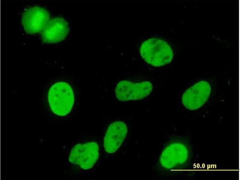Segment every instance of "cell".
<instances>
[{"mask_svg": "<svg viewBox=\"0 0 240 180\" xmlns=\"http://www.w3.org/2000/svg\"><path fill=\"white\" fill-rule=\"evenodd\" d=\"M140 52L148 63L156 67L163 66L172 61L173 54L169 44L163 40L152 38L141 45Z\"/></svg>", "mask_w": 240, "mask_h": 180, "instance_id": "6da1fadb", "label": "cell"}, {"mask_svg": "<svg viewBox=\"0 0 240 180\" xmlns=\"http://www.w3.org/2000/svg\"><path fill=\"white\" fill-rule=\"evenodd\" d=\"M48 101L53 112L59 116H64L72 110L75 101L74 92L72 86L63 81L57 82L50 88Z\"/></svg>", "mask_w": 240, "mask_h": 180, "instance_id": "7a4b0ae2", "label": "cell"}, {"mask_svg": "<svg viewBox=\"0 0 240 180\" xmlns=\"http://www.w3.org/2000/svg\"><path fill=\"white\" fill-rule=\"evenodd\" d=\"M212 92V86L207 80L198 81L188 88L183 93L182 102L184 106L190 110L202 107L207 101Z\"/></svg>", "mask_w": 240, "mask_h": 180, "instance_id": "3957f363", "label": "cell"}, {"mask_svg": "<svg viewBox=\"0 0 240 180\" xmlns=\"http://www.w3.org/2000/svg\"><path fill=\"white\" fill-rule=\"evenodd\" d=\"M152 89V85L149 81L136 82L123 80L117 84L115 91L119 100L127 101L142 99L150 94Z\"/></svg>", "mask_w": 240, "mask_h": 180, "instance_id": "277c9868", "label": "cell"}, {"mask_svg": "<svg viewBox=\"0 0 240 180\" xmlns=\"http://www.w3.org/2000/svg\"><path fill=\"white\" fill-rule=\"evenodd\" d=\"M99 147L94 142L79 144L72 148L69 157L71 163L78 165L84 170L91 168L99 156Z\"/></svg>", "mask_w": 240, "mask_h": 180, "instance_id": "5b68a950", "label": "cell"}, {"mask_svg": "<svg viewBox=\"0 0 240 180\" xmlns=\"http://www.w3.org/2000/svg\"><path fill=\"white\" fill-rule=\"evenodd\" d=\"M49 19V15L46 10L41 7L35 6L24 12L22 22L26 32L33 34L43 30Z\"/></svg>", "mask_w": 240, "mask_h": 180, "instance_id": "8992f818", "label": "cell"}, {"mask_svg": "<svg viewBox=\"0 0 240 180\" xmlns=\"http://www.w3.org/2000/svg\"><path fill=\"white\" fill-rule=\"evenodd\" d=\"M43 30L42 34L43 42L51 44L63 40L68 34L69 29L65 20L58 17L49 22Z\"/></svg>", "mask_w": 240, "mask_h": 180, "instance_id": "52a82bcc", "label": "cell"}, {"mask_svg": "<svg viewBox=\"0 0 240 180\" xmlns=\"http://www.w3.org/2000/svg\"><path fill=\"white\" fill-rule=\"evenodd\" d=\"M127 131V125L123 122L116 121L111 124L104 138L105 151L110 153L116 152L122 144Z\"/></svg>", "mask_w": 240, "mask_h": 180, "instance_id": "ba28073f", "label": "cell"}, {"mask_svg": "<svg viewBox=\"0 0 240 180\" xmlns=\"http://www.w3.org/2000/svg\"><path fill=\"white\" fill-rule=\"evenodd\" d=\"M186 158V150L181 143H174L166 147L160 157V162L164 168L171 169L183 163Z\"/></svg>", "mask_w": 240, "mask_h": 180, "instance_id": "9c48e42d", "label": "cell"}]
</instances>
